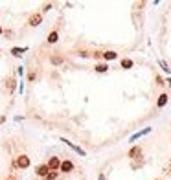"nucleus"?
<instances>
[{
  "mask_svg": "<svg viewBox=\"0 0 171 180\" xmlns=\"http://www.w3.org/2000/svg\"><path fill=\"white\" fill-rule=\"evenodd\" d=\"M144 154V149H142V145H133L129 151H127V156H129V160H138V158H142Z\"/></svg>",
  "mask_w": 171,
  "mask_h": 180,
  "instance_id": "nucleus-1",
  "label": "nucleus"
},
{
  "mask_svg": "<svg viewBox=\"0 0 171 180\" xmlns=\"http://www.w3.org/2000/svg\"><path fill=\"white\" fill-rule=\"evenodd\" d=\"M29 156H26V154H18L17 156V160H15V167H18V169H28L29 167Z\"/></svg>",
  "mask_w": 171,
  "mask_h": 180,
  "instance_id": "nucleus-2",
  "label": "nucleus"
},
{
  "mask_svg": "<svg viewBox=\"0 0 171 180\" xmlns=\"http://www.w3.org/2000/svg\"><path fill=\"white\" fill-rule=\"evenodd\" d=\"M48 173H50L48 164H41V165H37V167H35V175H37V176H41V178H46V176H48Z\"/></svg>",
  "mask_w": 171,
  "mask_h": 180,
  "instance_id": "nucleus-3",
  "label": "nucleus"
},
{
  "mask_svg": "<svg viewBox=\"0 0 171 180\" xmlns=\"http://www.w3.org/2000/svg\"><path fill=\"white\" fill-rule=\"evenodd\" d=\"M61 162L57 156H50V160H48V167H50V171H59V167H61Z\"/></svg>",
  "mask_w": 171,
  "mask_h": 180,
  "instance_id": "nucleus-4",
  "label": "nucleus"
},
{
  "mask_svg": "<svg viewBox=\"0 0 171 180\" xmlns=\"http://www.w3.org/2000/svg\"><path fill=\"white\" fill-rule=\"evenodd\" d=\"M42 22V13H33L29 17V20H28V24L31 26V28H35V26H39Z\"/></svg>",
  "mask_w": 171,
  "mask_h": 180,
  "instance_id": "nucleus-5",
  "label": "nucleus"
},
{
  "mask_svg": "<svg viewBox=\"0 0 171 180\" xmlns=\"http://www.w3.org/2000/svg\"><path fill=\"white\" fill-rule=\"evenodd\" d=\"M59 171H63V173H72V171H74V164H72L70 160H63Z\"/></svg>",
  "mask_w": 171,
  "mask_h": 180,
  "instance_id": "nucleus-6",
  "label": "nucleus"
},
{
  "mask_svg": "<svg viewBox=\"0 0 171 180\" xmlns=\"http://www.w3.org/2000/svg\"><path fill=\"white\" fill-rule=\"evenodd\" d=\"M61 142H65V143H66V145L70 147V149H74V151H76V153H77V154H81V156H87V153H85V151L81 149V147H77L76 143H72V142H68L66 138H61Z\"/></svg>",
  "mask_w": 171,
  "mask_h": 180,
  "instance_id": "nucleus-7",
  "label": "nucleus"
},
{
  "mask_svg": "<svg viewBox=\"0 0 171 180\" xmlns=\"http://www.w3.org/2000/svg\"><path fill=\"white\" fill-rule=\"evenodd\" d=\"M114 59H118V54H116L114 50H107V51H103V61H114Z\"/></svg>",
  "mask_w": 171,
  "mask_h": 180,
  "instance_id": "nucleus-8",
  "label": "nucleus"
},
{
  "mask_svg": "<svg viewBox=\"0 0 171 180\" xmlns=\"http://www.w3.org/2000/svg\"><path fill=\"white\" fill-rule=\"evenodd\" d=\"M151 132V127H145L144 131H140V132H136V134H133L131 138H129V142H136L138 138H142V136H145V134H149Z\"/></svg>",
  "mask_w": 171,
  "mask_h": 180,
  "instance_id": "nucleus-9",
  "label": "nucleus"
},
{
  "mask_svg": "<svg viewBox=\"0 0 171 180\" xmlns=\"http://www.w3.org/2000/svg\"><path fill=\"white\" fill-rule=\"evenodd\" d=\"M166 103H167V94H166V92H162V94L158 96V99H156V107H158V109H162Z\"/></svg>",
  "mask_w": 171,
  "mask_h": 180,
  "instance_id": "nucleus-10",
  "label": "nucleus"
},
{
  "mask_svg": "<svg viewBox=\"0 0 171 180\" xmlns=\"http://www.w3.org/2000/svg\"><path fill=\"white\" fill-rule=\"evenodd\" d=\"M46 40L50 42V44H55V42L59 40V33H57L55 29H53V31H50V33H48V39H46Z\"/></svg>",
  "mask_w": 171,
  "mask_h": 180,
  "instance_id": "nucleus-11",
  "label": "nucleus"
},
{
  "mask_svg": "<svg viewBox=\"0 0 171 180\" xmlns=\"http://www.w3.org/2000/svg\"><path fill=\"white\" fill-rule=\"evenodd\" d=\"M94 70L100 72V73H105L107 70H109V65H107V62H98V65L94 66Z\"/></svg>",
  "mask_w": 171,
  "mask_h": 180,
  "instance_id": "nucleus-12",
  "label": "nucleus"
},
{
  "mask_svg": "<svg viewBox=\"0 0 171 180\" xmlns=\"http://www.w3.org/2000/svg\"><path fill=\"white\" fill-rule=\"evenodd\" d=\"M50 62H52V65H55V66H59V65H63V62H65V59H63L61 55H52V57H50Z\"/></svg>",
  "mask_w": 171,
  "mask_h": 180,
  "instance_id": "nucleus-13",
  "label": "nucleus"
},
{
  "mask_svg": "<svg viewBox=\"0 0 171 180\" xmlns=\"http://www.w3.org/2000/svg\"><path fill=\"white\" fill-rule=\"evenodd\" d=\"M26 50H28V48H17V46H15V48H11V55H13V57H20Z\"/></svg>",
  "mask_w": 171,
  "mask_h": 180,
  "instance_id": "nucleus-14",
  "label": "nucleus"
},
{
  "mask_svg": "<svg viewBox=\"0 0 171 180\" xmlns=\"http://www.w3.org/2000/svg\"><path fill=\"white\" fill-rule=\"evenodd\" d=\"M133 65H134V62H133L131 59H122V62H120V66H122V68H125V70L133 68Z\"/></svg>",
  "mask_w": 171,
  "mask_h": 180,
  "instance_id": "nucleus-15",
  "label": "nucleus"
},
{
  "mask_svg": "<svg viewBox=\"0 0 171 180\" xmlns=\"http://www.w3.org/2000/svg\"><path fill=\"white\" fill-rule=\"evenodd\" d=\"M144 165V158H138V160H133L131 162V167L133 169H138V167H142Z\"/></svg>",
  "mask_w": 171,
  "mask_h": 180,
  "instance_id": "nucleus-16",
  "label": "nucleus"
},
{
  "mask_svg": "<svg viewBox=\"0 0 171 180\" xmlns=\"http://www.w3.org/2000/svg\"><path fill=\"white\" fill-rule=\"evenodd\" d=\"M15 84H17V81H15L13 77H11V79H7V90H9V92H13V90H15Z\"/></svg>",
  "mask_w": 171,
  "mask_h": 180,
  "instance_id": "nucleus-17",
  "label": "nucleus"
},
{
  "mask_svg": "<svg viewBox=\"0 0 171 180\" xmlns=\"http://www.w3.org/2000/svg\"><path fill=\"white\" fill-rule=\"evenodd\" d=\"M57 176H59V173H57V171H50V173H48V176H46L44 180H55Z\"/></svg>",
  "mask_w": 171,
  "mask_h": 180,
  "instance_id": "nucleus-18",
  "label": "nucleus"
},
{
  "mask_svg": "<svg viewBox=\"0 0 171 180\" xmlns=\"http://www.w3.org/2000/svg\"><path fill=\"white\" fill-rule=\"evenodd\" d=\"M92 57L98 61V59H103V51H100V50H96V51H92Z\"/></svg>",
  "mask_w": 171,
  "mask_h": 180,
  "instance_id": "nucleus-19",
  "label": "nucleus"
},
{
  "mask_svg": "<svg viewBox=\"0 0 171 180\" xmlns=\"http://www.w3.org/2000/svg\"><path fill=\"white\" fill-rule=\"evenodd\" d=\"M158 65H160V68H162L164 72H169V70H171V68H167V65H166V62H164L162 59H160V61H158Z\"/></svg>",
  "mask_w": 171,
  "mask_h": 180,
  "instance_id": "nucleus-20",
  "label": "nucleus"
},
{
  "mask_svg": "<svg viewBox=\"0 0 171 180\" xmlns=\"http://www.w3.org/2000/svg\"><path fill=\"white\" fill-rule=\"evenodd\" d=\"M77 55H81V57H92V54H90V51H87V50H81Z\"/></svg>",
  "mask_w": 171,
  "mask_h": 180,
  "instance_id": "nucleus-21",
  "label": "nucleus"
},
{
  "mask_svg": "<svg viewBox=\"0 0 171 180\" xmlns=\"http://www.w3.org/2000/svg\"><path fill=\"white\" fill-rule=\"evenodd\" d=\"M164 173H166V175H171V160L167 162V165H166V169H164Z\"/></svg>",
  "mask_w": 171,
  "mask_h": 180,
  "instance_id": "nucleus-22",
  "label": "nucleus"
},
{
  "mask_svg": "<svg viewBox=\"0 0 171 180\" xmlns=\"http://www.w3.org/2000/svg\"><path fill=\"white\" fill-rule=\"evenodd\" d=\"M156 84H160V87H162V84H166V81L160 77V76H156Z\"/></svg>",
  "mask_w": 171,
  "mask_h": 180,
  "instance_id": "nucleus-23",
  "label": "nucleus"
},
{
  "mask_svg": "<svg viewBox=\"0 0 171 180\" xmlns=\"http://www.w3.org/2000/svg\"><path fill=\"white\" fill-rule=\"evenodd\" d=\"M29 81H35V72H29V76H28Z\"/></svg>",
  "mask_w": 171,
  "mask_h": 180,
  "instance_id": "nucleus-24",
  "label": "nucleus"
},
{
  "mask_svg": "<svg viewBox=\"0 0 171 180\" xmlns=\"http://www.w3.org/2000/svg\"><path fill=\"white\" fill-rule=\"evenodd\" d=\"M52 9V4H44V7H42V11H50Z\"/></svg>",
  "mask_w": 171,
  "mask_h": 180,
  "instance_id": "nucleus-25",
  "label": "nucleus"
},
{
  "mask_svg": "<svg viewBox=\"0 0 171 180\" xmlns=\"http://www.w3.org/2000/svg\"><path fill=\"white\" fill-rule=\"evenodd\" d=\"M6 180H17V176H15V175H11V176H7Z\"/></svg>",
  "mask_w": 171,
  "mask_h": 180,
  "instance_id": "nucleus-26",
  "label": "nucleus"
},
{
  "mask_svg": "<svg viewBox=\"0 0 171 180\" xmlns=\"http://www.w3.org/2000/svg\"><path fill=\"white\" fill-rule=\"evenodd\" d=\"M100 180H105V175H103V173L100 175Z\"/></svg>",
  "mask_w": 171,
  "mask_h": 180,
  "instance_id": "nucleus-27",
  "label": "nucleus"
},
{
  "mask_svg": "<svg viewBox=\"0 0 171 180\" xmlns=\"http://www.w3.org/2000/svg\"><path fill=\"white\" fill-rule=\"evenodd\" d=\"M166 83H167V84H169V87H171V79H166Z\"/></svg>",
  "mask_w": 171,
  "mask_h": 180,
  "instance_id": "nucleus-28",
  "label": "nucleus"
},
{
  "mask_svg": "<svg viewBox=\"0 0 171 180\" xmlns=\"http://www.w3.org/2000/svg\"><path fill=\"white\" fill-rule=\"evenodd\" d=\"M0 33H4V29H2V26H0Z\"/></svg>",
  "mask_w": 171,
  "mask_h": 180,
  "instance_id": "nucleus-29",
  "label": "nucleus"
},
{
  "mask_svg": "<svg viewBox=\"0 0 171 180\" xmlns=\"http://www.w3.org/2000/svg\"><path fill=\"white\" fill-rule=\"evenodd\" d=\"M155 180H160V178H155Z\"/></svg>",
  "mask_w": 171,
  "mask_h": 180,
  "instance_id": "nucleus-30",
  "label": "nucleus"
}]
</instances>
